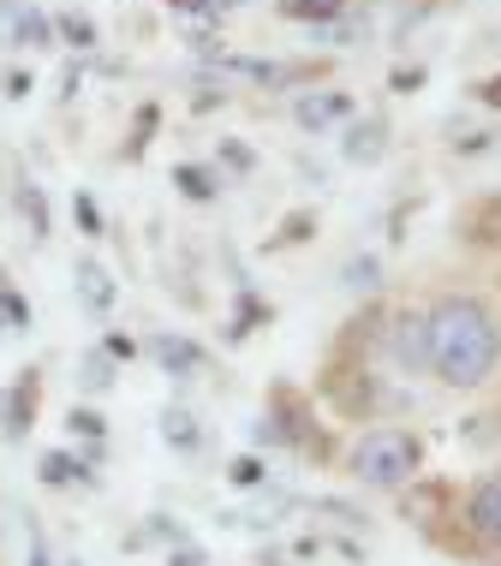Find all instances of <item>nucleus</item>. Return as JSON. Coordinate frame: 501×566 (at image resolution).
Returning a JSON list of instances; mask_svg holds the SVG:
<instances>
[{"label": "nucleus", "instance_id": "obj_1", "mask_svg": "<svg viewBox=\"0 0 501 566\" xmlns=\"http://www.w3.org/2000/svg\"><path fill=\"white\" fill-rule=\"evenodd\" d=\"M430 376L453 394H478L501 376V311L483 293L448 286L430 298Z\"/></svg>", "mask_w": 501, "mask_h": 566}, {"label": "nucleus", "instance_id": "obj_2", "mask_svg": "<svg viewBox=\"0 0 501 566\" xmlns=\"http://www.w3.org/2000/svg\"><path fill=\"white\" fill-rule=\"evenodd\" d=\"M346 471L364 489H406L424 478V436L400 430V423H370L353 448H346Z\"/></svg>", "mask_w": 501, "mask_h": 566}, {"label": "nucleus", "instance_id": "obj_3", "mask_svg": "<svg viewBox=\"0 0 501 566\" xmlns=\"http://www.w3.org/2000/svg\"><path fill=\"white\" fill-rule=\"evenodd\" d=\"M376 346L400 376H430V304H394L383 311Z\"/></svg>", "mask_w": 501, "mask_h": 566}, {"label": "nucleus", "instance_id": "obj_4", "mask_svg": "<svg viewBox=\"0 0 501 566\" xmlns=\"http://www.w3.org/2000/svg\"><path fill=\"white\" fill-rule=\"evenodd\" d=\"M460 531L478 555H501V471H483L460 495Z\"/></svg>", "mask_w": 501, "mask_h": 566}, {"label": "nucleus", "instance_id": "obj_5", "mask_svg": "<svg viewBox=\"0 0 501 566\" xmlns=\"http://www.w3.org/2000/svg\"><path fill=\"white\" fill-rule=\"evenodd\" d=\"M346 119H358V96L346 84H316V90H299L293 96V126L305 137H328Z\"/></svg>", "mask_w": 501, "mask_h": 566}, {"label": "nucleus", "instance_id": "obj_6", "mask_svg": "<svg viewBox=\"0 0 501 566\" xmlns=\"http://www.w3.org/2000/svg\"><path fill=\"white\" fill-rule=\"evenodd\" d=\"M36 406H42V370H19L0 388V436L7 441H24L36 430Z\"/></svg>", "mask_w": 501, "mask_h": 566}, {"label": "nucleus", "instance_id": "obj_7", "mask_svg": "<svg viewBox=\"0 0 501 566\" xmlns=\"http://www.w3.org/2000/svg\"><path fill=\"white\" fill-rule=\"evenodd\" d=\"M388 149H394V126L383 114H358L341 126V161L346 167H376V161H388Z\"/></svg>", "mask_w": 501, "mask_h": 566}, {"label": "nucleus", "instance_id": "obj_8", "mask_svg": "<svg viewBox=\"0 0 501 566\" xmlns=\"http://www.w3.org/2000/svg\"><path fill=\"white\" fill-rule=\"evenodd\" d=\"M72 293H79V304H84L90 316H108L114 304H119V281L90 251H79V256H72Z\"/></svg>", "mask_w": 501, "mask_h": 566}, {"label": "nucleus", "instance_id": "obj_9", "mask_svg": "<svg viewBox=\"0 0 501 566\" xmlns=\"http://www.w3.org/2000/svg\"><path fill=\"white\" fill-rule=\"evenodd\" d=\"M149 358L161 364V376H197L209 364V346H197L191 334H179V328H161V334H149Z\"/></svg>", "mask_w": 501, "mask_h": 566}, {"label": "nucleus", "instance_id": "obj_10", "mask_svg": "<svg viewBox=\"0 0 501 566\" xmlns=\"http://www.w3.org/2000/svg\"><path fill=\"white\" fill-rule=\"evenodd\" d=\"M460 244H472V251H501V191L472 197V203L460 209Z\"/></svg>", "mask_w": 501, "mask_h": 566}, {"label": "nucleus", "instance_id": "obj_11", "mask_svg": "<svg viewBox=\"0 0 501 566\" xmlns=\"http://www.w3.org/2000/svg\"><path fill=\"white\" fill-rule=\"evenodd\" d=\"M12 209H19L24 233L36 239V244L54 233V209H49V191H42V186H36V179H30V174H19V179H12Z\"/></svg>", "mask_w": 501, "mask_h": 566}, {"label": "nucleus", "instance_id": "obj_12", "mask_svg": "<svg viewBox=\"0 0 501 566\" xmlns=\"http://www.w3.org/2000/svg\"><path fill=\"white\" fill-rule=\"evenodd\" d=\"M36 478L49 483V489H72V483L96 489V465H90V459H79L72 448H54V453L36 459Z\"/></svg>", "mask_w": 501, "mask_h": 566}, {"label": "nucleus", "instance_id": "obj_13", "mask_svg": "<svg viewBox=\"0 0 501 566\" xmlns=\"http://www.w3.org/2000/svg\"><path fill=\"white\" fill-rule=\"evenodd\" d=\"M174 186H179V197H186V203H216L227 179H221L216 161H179V167H174Z\"/></svg>", "mask_w": 501, "mask_h": 566}, {"label": "nucleus", "instance_id": "obj_14", "mask_svg": "<svg viewBox=\"0 0 501 566\" xmlns=\"http://www.w3.org/2000/svg\"><path fill=\"white\" fill-rule=\"evenodd\" d=\"M383 281H388V269H383V256H376V251H353L341 263V286H346V293H358V298H376V293H383Z\"/></svg>", "mask_w": 501, "mask_h": 566}, {"label": "nucleus", "instance_id": "obj_15", "mask_svg": "<svg viewBox=\"0 0 501 566\" xmlns=\"http://www.w3.org/2000/svg\"><path fill=\"white\" fill-rule=\"evenodd\" d=\"M275 12L286 24H311V30H323L334 19H346L353 12V0H275Z\"/></svg>", "mask_w": 501, "mask_h": 566}, {"label": "nucleus", "instance_id": "obj_16", "mask_svg": "<svg viewBox=\"0 0 501 566\" xmlns=\"http://www.w3.org/2000/svg\"><path fill=\"white\" fill-rule=\"evenodd\" d=\"M12 49H60L54 42V12L42 7H19V19H12Z\"/></svg>", "mask_w": 501, "mask_h": 566}, {"label": "nucleus", "instance_id": "obj_17", "mask_svg": "<svg viewBox=\"0 0 501 566\" xmlns=\"http://www.w3.org/2000/svg\"><path fill=\"white\" fill-rule=\"evenodd\" d=\"M161 441L174 453H197V448H203V423H197V411L191 406H167L161 411Z\"/></svg>", "mask_w": 501, "mask_h": 566}, {"label": "nucleus", "instance_id": "obj_18", "mask_svg": "<svg viewBox=\"0 0 501 566\" xmlns=\"http://www.w3.org/2000/svg\"><path fill=\"white\" fill-rule=\"evenodd\" d=\"M54 42L60 49H72V54H90L102 42V30H96V19H90V12H54Z\"/></svg>", "mask_w": 501, "mask_h": 566}, {"label": "nucleus", "instance_id": "obj_19", "mask_svg": "<svg viewBox=\"0 0 501 566\" xmlns=\"http://www.w3.org/2000/svg\"><path fill=\"white\" fill-rule=\"evenodd\" d=\"M114 381H119V364H114L102 346H96V352H84V358H79V388H84V394H108Z\"/></svg>", "mask_w": 501, "mask_h": 566}, {"label": "nucleus", "instance_id": "obj_20", "mask_svg": "<svg viewBox=\"0 0 501 566\" xmlns=\"http://www.w3.org/2000/svg\"><path fill=\"white\" fill-rule=\"evenodd\" d=\"M257 323H269V304L257 298L251 286H239V311H233V323H227V340H246Z\"/></svg>", "mask_w": 501, "mask_h": 566}, {"label": "nucleus", "instance_id": "obj_21", "mask_svg": "<svg viewBox=\"0 0 501 566\" xmlns=\"http://www.w3.org/2000/svg\"><path fill=\"white\" fill-rule=\"evenodd\" d=\"M0 328H7V334H30V298L12 281H0Z\"/></svg>", "mask_w": 501, "mask_h": 566}, {"label": "nucleus", "instance_id": "obj_22", "mask_svg": "<svg viewBox=\"0 0 501 566\" xmlns=\"http://www.w3.org/2000/svg\"><path fill=\"white\" fill-rule=\"evenodd\" d=\"M311 233H316V216H311V209H293V216H286V221H281V233H275V239H269V244H263V251H286V244H305Z\"/></svg>", "mask_w": 501, "mask_h": 566}, {"label": "nucleus", "instance_id": "obj_23", "mask_svg": "<svg viewBox=\"0 0 501 566\" xmlns=\"http://www.w3.org/2000/svg\"><path fill=\"white\" fill-rule=\"evenodd\" d=\"M156 119H161L156 102H144V108L132 114V144H126V161H138L144 149H149V137H156Z\"/></svg>", "mask_w": 501, "mask_h": 566}, {"label": "nucleus", "instance_id": "obj_24", "mask_svg": "<svg viewBox=\"0 0 501 566\" xmlns=\"http://www.w3.org/2000/svg\"><path fill=\"white\" fill-rule=\"evenodd\" d=\"M227 483H233V489H263L269 483V465L257 453H239L233 465H227Z\"/></svg>", "mask_w": 501, "mask_h": 566}, {"label": "nucleus", "instance_id": "obj_25", "mask_svg": "<svg viewBox=\"0 0 501 566\" xmlns=\"http://www.w3.org/2000/svg\"><path fill=\"white\" fill-rule=\"evenodd\" d=\"M66 430L79 436V441H102V436H108V418H102V411H90V406H72L66 411Z\"/></svg>", "mask_w": 501, "mask_h": 566}, {"label": "nucleus", "instance_id": "obj_26", "mask_svg": "<svg viewBox=\"0 0 501 566\" xmlns=\"http://www.w3.org/2000/svg\"><path fill=\"white\" fill-rule=\"evenodd\" d=\"M216 167H227V174H251L257 156H251V144H239V137H221V144H216Z\"/></svg>", "mask_w": 501, "mask_h": 566}, {"label": "nucleus", "instance_id": "obj_27", "mask_svg": "<svg viewBox=\"0 0 501 566\" xmlns=\"http://www.w3.org/2000/svg\"><path fill=\"white\" fill-rule=\"evenodd\" d=\"M72 216H79L84 239H108V227H102V209H96V197H90V191H72Z\"/></svg>", "mask_w": 501, "mask_h": 566}, {"label": "nucleus", "instance_id": "obj_28", "mask_svg": "<svg viewBox=\"0 0 501 566\" xmlns=\"http://www.w3.org/2000/svg\"><path fill=\"white\" fill-rule=\"evenodd\" d=\"M174 12H186V19H221V12L246 7V0H167Z\"/></svg>", "mask_w": 501, "mask_h": 566}, {"label": "nucleus", "instance_id": "obj_29", "mask_svg": "<svg viewBox=\"0 0 501 566\" xmlns=\"http://www.w3.org/2000/svg\"><path fill=\"white\" fill-rule=\"evenodd\" d=\"M424 78H430V66H394L388 72V90H394V96H418Z\"/></svg>", "mask_w": 501, "mask_h": 566}, {"label": "nucleus", "instance_id": "obj_30", "mask_svg": "<svg viewBox=\"0 0 501 566\" xmlns=\"http://www.w3.org/2000/svg\"><path fill=\"white\" fill-rule=\"evenodd\" d=\"M30 90H36V78H30V66H12V72H0V96H7V102H24Z\"/></svg>", "mask_w": 501, "mask_h": 566}, {"label": "nucleus", "instance_id": "obj_31", "mask_svg": "<svg viewBox=\"0 0 501 566\" xmlns=\"http://www.w3.org/2000/svg\"><path fill=\"white\" fill-rule=\"evenodd\" d=\"M490 149H495V132H466V137H453V156H490Z\"/></svg>", "mask_w": 501, "mask_h": 566}, {"label": "nucleus", "instance_id": "obj_32", "mask_svg": "<svg viewBox=\"0 0 501 566\" xmlns=\"http://www.w3.org/2000/svg\"><path fill=\"white\" fill-rule=\"evenodd\" d=\"M472 102H478V108H490V114H501V72H490V78L472 84Z\"/></svg>", "mask_w": 501, "mask_h": 566}, {"label": "nucleus", "instance_id": "obj_33", "mask_svg": "<svg viewBox=\"0 0 501 566\" xmlns=\"http://www.w3.org/2000/svg\"><path fill=\"white\" fill-rule=\"evenodd\" d=\"M102 352H108L114 364H126V358H138V340H132V334H102Z\"/></svg>", "mask_w": 501, "mask_h": 566}, {"label": "nucleus", "instance_id": "obj_34", "mask_svg": "<svg viewBox=\"0 0 501 566\" xmlns=\"http://www.w3.org/2000/svg\"><path fill=\"white\" fill-rule=\"evenodd\" d=\"M19 7H24V0H0V42L12 36V19H19Z\"/></svg>", "mask_w": 501, "mask_h": 566}, {"label": "nucleus", "instance_id": "obj_35", "mask_svg": "<svg viewBox=\"0 0 501 566\" xmlns=\"http://www.w3.org/2000/svg\"><path fill=\"white\" fill-rule=\"evenodd\" d=\"M79 84H84V72H79V66H66V78H60V96L72 102V96H79Z\"/></svg>", "mask_w": 501, "mask_h": 566}, {"label": "nucleus", "instance_id": "obj_36", "mask_svg": "<svg viewBox=\"0 0 501 566\" xmlns=\"http://www.w3.org/2000/svg\"><path fill=\"white\" fill-rule=\"evenodd\" d=\"M167 566H203V555H197V548H174V555H167Z\"/></svg>", "mask_w": 501, "mask_h": 566}, {"label": "nucleus", "instance_id": "obj_37", "mask_svg": "<svg viewBox=\"0 0 501 566\" xmlns=\"http://www.w3.org/2000/svg\"><path fill=\"white\" fill-rule=\"evenodd\" d=\"M30 566H54V560H49V548H42V543L30 548Z\"/></svg>", "mask_w": 501, "mask_h": 566}, {"label": "nucleus", "instance_id": "obj_38", "mask_svg": "<svg viewBox=\"0 0 501 566\" xmlns=\"http://www.w3.org/2000/svg\"><path fill=\"white\" fill-rule=\"evenodd\" d=\"M60 566H84V560H60Z\"/></svg>", "mask_w": 501, "mask_h": 566}, {"label": "nucleus", "instance_id": "obj_39", "mask_svg": "<svg viewBox=\"0 0 501 566\" xmlns=\"http://www.w3.org/2000/svg\"><path fill=\"white\" fill-rule=\"evenodd\" d=\"M495 281H501V274H495Z\"/></svg>", "mask_w": 501, "mask_h": 566}]
</instances>
